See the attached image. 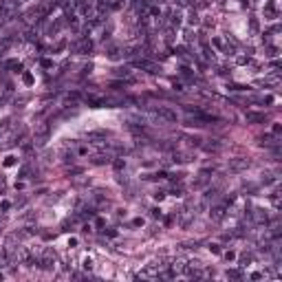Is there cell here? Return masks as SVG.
Wrapping results in <instances>:
<instances>
[{
  "label": "cell",
  "instance_id": "1",
  "mask_svg": "<svg viewBox=\"0 0 282 282\" xmlns=\"http://www.w3.org/2000/svg\"><path fill=\"white\" fill-rule=\"evenodd\" d=\"M49 132H51V126L49 124H42L35 128V143H44L46 137H49Z\"/></svg>",
  "mask_w": 282,
  "mask_h": 282
},
{
  "label": "cell",
  "instance_id": "2",
  "mask_svg": "<svg viewBox=\"0 0 282 282\" xmlns=\"http://www.w3.org/2000/svg\"><path fill=\"white\" fill-rule=\"evenodd\" d=\"M157 115H159L161 119H165V121H176V112H174V110H170V108H165V106L157 110Z\"/></svg>",
  "mask_w": 282,
  "mask_h": 282
},
{
  "label": "cell",
  "instance_id": "3",
  "mask_svg": "<svg viewBox=\"0 0 282 282\" xmlns=\"http://www.w3.org/2000/svg\"><path fill=\"white\" fill-rule=\"evenodd\" d=\"M229 168H231V170H245V168H249V161H247V159H231Z\"/></svg>",
  "mask_w": 282,
  "mask_h": 282
},
{
  "label": "cell",
  "instance_id": "4",
  "mask_svg": "<svg viewBox=\"0 0 282 282\" xmlns=\"http://www.w3.org/2000/svg\"><path fill=\"white\" fill-rule=\"evenodd\" d=\"M209 216L214 218V221H221V218L225 216V207H214V209L209 212Z\"/></svg>",
  "mask_w": 282,
  "mask_h": 282
},
{
  "label": "cell",
  "instance_id": "5",
  "mask_svg": "<svg viewBox=\"0 0 282 282\" xmlns=\"http://www.w3.org/2000/svg\"><path fill=\"white\" fill-rule=\"evenodd\" d=\"M247 119L249 121H265V115L262 112H247Z\"/></svg>",
  "mask_w": 282,
  "mask_h": 282
},
{
  "label": "cell",
  "instance_id": "6",
  "mask_svg": "<svg viewBox=\"0 0 282 282\" xmlns=\"http://www.w3.org/2000/svg\"><path fill=\"white\" fill-rule=\"evenodd\" d=\"M112 165H115V170H124V168H126V161H124V159H117Z\"/></svg>",
  "mask_w": 282,
  "mask_h": 282
},
{
  "label": "cell",
  "instance_id": "7",
  "mask_svg": "<svg viewBox=\"0 0 282 282\" xmlns=\"http://www.w3.org/2000/svg\"><path fill=\"white\" fill-rule=\"evenodd\" d=\"M218 148H221L218 143H207V146H205V150H207V152H216Z\"/></svg>",
  "mask_w": 282,
  "mask_h": 282
},
{
  "label": "cell",
  "instance_id": "8",
  "mask_svg": "<svg viewBox=\"0 0 282 282\" xmlns=\"http://www.w3.org/2000/svg\"><path fill=\"white\" fill-rule=\"evenodd\" d=\"M77 154H80V157H86V154H88V148H86V146H82L80 150H77Z\"/></svg>",
  "mask_w": 282,
  "mask_h": 282
},
{
  "label": "cell",
  "instance_id": "9",
  "mask_svg": "<svg viewBox=\"0 0 282 282\" xmlns=\"http://www.w3.org/2000/svg\"><path fill=\"white\" fill-rule=\"evenodd\" d=\"M90 267H93V260H90V258H84V269H90Z\"/></svg>",
  "mask_w": 282,
  "mask_h": 282
},
{
  "label": "cell",
  "instance_id": "10",
  "mask_svg": "<svg viewBox=\"0 0 282 282\" xmlns=\"http://www.w3.org/2000/svg\"><path fill=\"white\" fill-rule=\"evenodd\" d=\"M13 163H16V157H7L5 159V165H13Z\"/></svg>",
  "mask_w": 282,
  "mask_h": 282
},
{
  "label": "cell",
  "instance_id": "11",
  "mask_svg": "<svg viewBox=\"0 0 282 282\" xmlns=\"http://www.w3.org/2000/svg\"><path fill=\"white\" fill-rule=\"evenodd\" d=\"M209 251H212V253H218L221 249H218V245H209Z\"/></svg>",
  "mask_w": 282,
  "mask_h": 282
}]
</instances>
